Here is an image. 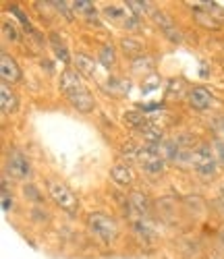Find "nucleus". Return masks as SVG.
Instances as JSON below:
<instances>
[{
    "label": "nucleus",
    "instance_id": "obj_1",
    "mask_svg": "<svg viewBox=\"0 0 224 259\" xmlns=\"http://www.w3.org/2000/svg\"><path fill=\"white\" fill-rule=\"evenodd\" d=\"M85 226H87L89 234L104 245L115 243L121 236V226H119L117 218H112V215H108L104 211H89L85 215Z\"/></svg>",
    "mask_w": 224,
    "mask_h": 259
},
{
    "label": "nucleus",
    "instance_id": "obj_2",
    "mask_svg": "<svg viewBox=\"0 0 224 259\" xmlns=\"http://www.w3.org/2000/svg\"><path fill=\"white\" fill-rule=\"evenodd\" d=\"M44 185H46V193H48V197L52 199V203L56 207H60L62 211L66 213H77L79 211V197H77V193L66 185L64 181L56 179V177H48L46 181H44Z\"/></svg>",
    "mask_w": 224,
    "mask_h": 259
},
{
    "label": "nucleus",
    "instance_id": "obj_3",
    "mask_svg": "<svg viewBox=\"0 0 224 259\" xmlns=\"http://www.w3.org/2000/svg\"><path fill=\"white\" fill-rule=\"evenodd\" d=\"M191 166L201 181H214L218 177V156L208 143H199L191 154Z\"/></svg>",
    "mask_w": 224,
    "mask_h": 259
},
{
    "label": "nucleus",
    "instance_id": "obj_4",
    "mask_svg": "<svg viewBox=\"0 0 224 259\" xmlns=\"http://www.w3.org/2000/svg\"><path fill=\"white\" fill-rule=\"evenodd\" d=\"M5 175L7 177H13L21 183H27L31 177H33V166L29 162V158L21 152L17 147H11L7 156H5Z\"/></svg>",
    "mask_w": 224,
    "mask_h": 259
},
{
    "label": "nucleus",
    "instance_id": "obj_5",
    "mask_svg": "<svg viewBox=\"0 0 224 259\" xmlns=\"http://www.w3.org/2000/svg\"><path fill=\"white\" fill-rule=\"evenodd\" d=\"M139 168L150 177H160L166 170V158L162 156V147H154V145H143L139 149V158H137Z\"/></svg>",
    "mask_w": 224,
    "mask_h": 259
},
{
    "label": "nucleus",
    "instance_id": "obj_6",
    "mask_svg": "<svg viewBox=\"0 0 224 259\" xmlns=\"http://www.w3.org/2000/svg\"><path fill=\"white\" fill-rule=\"evenodd\" d=\"M193 17L201 27L220 29L224 21V9L218 3H197L193 7Z\"/></svg>",
    "mask_w": 224,
    "mask_h": 259
},
{
    "label": "nucleus",
    "instance_id": "obj_7",
    "mask_svg": "<svg viewBox=\"0 0 224 259\" xmlns=\"http://www.w3.org/2000/svg\"><path fill=\"white\" fill-rule=\"evenodd\" d=\"M150 15H152V19H154L156 27H158V29L162 31V35H164L168 41H172V44H181V41H183V33H181V29L176 27L174 19H172L166 11L154 9Z\"/></svg>",
    "mask_w": 224,
    "mask_h": 259
},
{
    "label": "nucleus",
    "instance_id": "obj_8",
    "mask_svg": "<svg viewBox=\"0 0 224 259\" xmlns=\"http://www.w3.org/2000/svg\"><path fill=\"white\" fill-rule=\"evenodd\" d=\"M58 90L64 94V98H69V96H73V94H77V92H81V90H87V88H85V83H83V77H81L75 69L66 67V69L60 73Z\"/></svg>",
    "mask_w": 224,
    "mask_h": 259
},
{
    "label": "nucleus",
    "instance_id": "obj_9",
    "mask_svg": "<svg viewBox=\"0 0 224 259\" xmlns=\"http://www.w3.org/2000/svg\"><path fill=\"white\" fill-rule=\"evenodd\" d=\"M187 100H189V106L197 112H208L212 104H214V98L212 94L204 88V85H193L187 94Z\"/></svg>",
    "mask_w": 224,
    "mask_h": 259
},
{
    "label": "nucleus",
    "instance_id": "obj_10",
    "mask_svg": "<svg viewBox=\"0 0 224 259\" xmlns=\"http://www.w3.org/2000/svg\"><path fill=\"white\" fill-rule=\"evenodd\" d=\"M0 77H3V83H17L23 79V73H21V67L17 64V60L9 54V52H3L0 54Z\"/></svg>",
    "mask_w": 224,
    "mask_h": 259
},
{
    "label": "nucleus",
    "instance_id": "obj_11",
    "mask_svg": "<svg viewBox=\"0 0 224 259\" xmlns=\"http://www.w3.org/2000/svg\"><path fill=\"white\" fill-rule=\"evenodd\" d=\"M110 179L115 181L119 187H133L137 181V175H135V170H133V166L129 162H119L110 168Z\"/></svg>",
    "mask_w": 224,
    "mask_h": 259
},
{
    "label": "nucleus",
    "instance_id": "obj_12",
    "mask_svg": "<svg viewBox=\"0 0 224 259\" xmlns=\"http://www.w3.org/2000/svg\"><path fill=\"white\" fill-rule=\"evenodd\" d=\"M66 100L73 106V110H77L79 114H92L96 110V98L89 94V90H81V92L69 96Z\"/></svg>",
    "mask_w": 224,
    "mask_h": 259
},
{
    "label": "nucleus",
    "instance_id": "obj_13",
    "mask_svg": "<svg viewBox=\"0 0 224 259\" xmlns=\"http://www.w3.org/2000/svg\"><path fill=\"white\" fill-rule=\"evenodd\" d=\"M19 96L17 92L11 88L9 83L0 85V108H3V114H15L19 110Z\"/></svg>",
    "mask_w": 224,
    "mask_h": 259
},
{
    "label": "nucleus",
    "instance_id": "obj_14",
    "mask_svg": "<svg viewBox=\"0 0 224 259\" xmlns=\"http://www.w3.org/2000/svg\"><path fill=\"white\" fill-rule=\"evenodd\" d=\"M48 44H50V48H52V52H54V56L58 58V60H62L66 67L73 62V58H71V52H69V48H66V44H64V39L60 37V33L58 31H52L50 35H48Z\"/></svg>",
    "mask_w": 224,
    "mask_h": 259
},
{
    "label": "nucleus",
    "instance_id": "obj_15",
    "mask_svg": "<svg viewBox=\"0 0 224 259\" xmlns=\"http://www.w3.org/2000/svg\"><path fill=\"white\" fill-rule=\"evenodd\" d=\"M73 64H75V71L81 75V77H89V79H94L98 69H96V60L94 58H89L87 54L83 52H77L73 56Z\"/></svg>",
    "mask_w": 224,
    "mask_h": 259
},
{
    "label": "nucleus",
    "instance_id": "obj_16",
    "mask_svg": "<svg viewBox=\"0 0 224 259\" xmlns=\"http://www.w3.org/2000/svg\"><path fill=\"white\" fill-rule=\"evenodd\" d=\"M129 205L135 209L139 215H145V213L150 211L152 201H150V197L145 195V193H141V191H131V193H129Z\"/></svg>",
    "mask_w": 224,
    "mask_h": 259
},
{
    "label": "nucleus",
    "instance_id": "obj_17",
    "mask_svg": "<svg viewBox=\"0 0 224 259\" xmlns=\"http://www.w3.org/2000/svg\"><path fill=\"white\" fill-rule=\"evenodd\" d=\"M123 120H125V124L127 126H131V128H135V131H143V128L150 124V120H147V116L141 112V110H127L125 114H123Z\"/></svg>",
    "mask_w": 224,
    "mask_h": 259
},
{
    "label": "nucleus",
    "instance_id": "obj_18",
    "mask_svg": "<svg viewBox=\"0 0 224 259\" xmlns=\"http://www.w3.org/2000/svg\"><path fill=\"white\" fill-rule=\"evenodd\" d=\"M119 46H121L123 54H125V56H129L131 60L143 54V52H141V50H143V44H141L139 39H135V37H123V39L119 41Z\"/></svg>",
    "mask_w": 224,
    "mask_h": 259
},
{
    "label": "nucleus",
    "instance_id": "obj_19",
    "mask_svg": "<svg viewBox=\"0 0 224 259\" xmlns=\"http://www.w3.org/2000/svg\"><path fill=\"white\" fill-rule=\"evenodd\" d=\"M154 67H156V60H154L150 54H141V56H137V58L131 60V69H133V73H137V75L152 73Z\"/></svg>",
    "mask_w": 224,
    "mask_h": 259
},
{
    "label": "nucleus",
    "instance_id": "obj_20",
    "mask_svg": "<svg viewBox=\"0 0 224 259\" xmlns=\"http://www.w3.org/2000/svg\"><path fill=\"white\" fill-rule=\"evenodd\" d=\"M98 60L104 64L106 69H112V67H117V48L112 46V44H102L100 50H98Z\"/></svg>",
    "mask_w": 224,
    "mask_h": 259
},
{
    "label": "nucleus",
    "instance_id": "obj_21",
    "mask_svg": "<svg viewBox=\"0 0 224 259\" xmlns=\"http://www.w3.org/2000/svg\"><path fill=\"white\" fill-rule=\"evenodd\" d=\"M23 197H25L29 203H33L35 207H44V193H42V189H38L33 183H25V185H23Z\"/></svg>",
    "mask_w": 224,
    "mask_h": 259
},
{
    "label": "nucleus",
    "instance_id": "obj_22",
    "mask_svg": "<svg viewBox=\"0 0 224 259\" xmlns=\"http://www.w3.org/2000/svg\"><path fill=\"white\" fill-rule=\"evenodd\" d=\"M139 149H141V145H137L135 141H125V143H121L119 152H121V156H123L125 160H129V162H137V158H139Z\"/></svg>",
    "mask_w": 224,
    "mask_h": 259
},
{
    "label": "nucleus",
    "instance_id": "obj_23",
    "mask_svg": "<svg viewBox=\"0 0 224 259\" xmlns=\"http://www.w3.org/2000/svg\"><path fill=\"white\" fill-rule=\"evenodd\" d=\"M125 7H127L133 15H135L137 19H139L141 15H147V13H152V11H154V7H152L150 3H139V0H127Z\"/></svg>",
    "mask_w": 224,
    "mask_h": 259
},
{
    "label": "nucleus",
    "instance_id": "obj_24",
    "mask_svg": "<svg viewBox=\"0 0 224 259\" xmlns=\"http://www.w3.org/2000/svg\"><path fill=\"white\" fill-rule=\"evenodd\" d=\"M108 92H112L115 96H125V94H129V81L119 79V77H112V79L108 81Z\"/></svg>",
    "mask_w": 224,
    "mask_h": 259
},
{
    "label": "nucleus",
    "instance_id": "obj_25",
    "mask_svg": "<svg viewBox=\"0 0 224 259\" xmlns=\"http://www.w3.org/2000/svg\"><path fill=\"white\" fill-rule=\"evenodd\" d=\"M71 7L75 13H85V15L96 13V5L89 3V0H75V3H71Z\"/></svg>",
    "mask_w": 224,
    "mask_h": 259
},
{
    "label": "nucleus",
    "instance_id": "obj_26",
    "mask_svg": "<svg viewBox=\"0 0 224 259\" xmlns=\"http://www.w3.org/2000/svg\"><path fill=\"white\" fill-rule=\"evenodd\" d=\"M50 5H52L58 13H62L66 21H73V7H71V3H58V0H52Z\"/></svg>",
    "mask_w": 224,
    "mask_h": 259
},
{
    "label": "nucleus",
    "instance_id": "obj_27",
    "mask_svg": "<svg viewBox=\"0 0 224 259\" xmlns=\"http://www.w3.org/2000/svg\"><path fill=\"white\" fill-rule=\"evenodd\" d=\"M3 35H5L7 41H19V33H17V29L9 23V21H5V23H3Z\"/></svg>",
    "mask_w": 224,
    "mask_h": 259
},
{
    "label": "nucleus",
    "instance_id": "obj_28",
    "mask_svg": "<svg viewBox=\"0 0 224 259\" xmlns=\"http://www.w3.org/2000/svg\"><path fill=\"white\" fill-rule=\"evenodd\" d=\"M216 152H218V162L224 166V143L222 141L216 143Z\"/></svg>",
    "mask_w": 224,
    "mask_h": 259
}]
</instances>
